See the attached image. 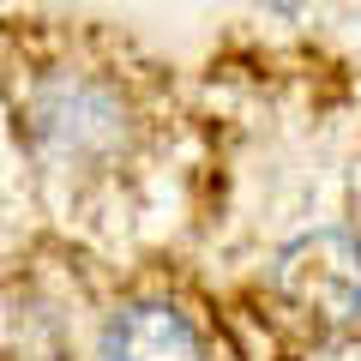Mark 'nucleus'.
Here are the masks:
<instances>
[{
	"mask_svg": "<svg viewBox=\"0 0 361 361\" xmlns=\"http://www.w3.org/2000/svg\"><path fill=\"white\" fill-rule=\"evenodd\" d=\"M25 145L49 175H109L133 157L139 145V109L133 97L97 66H49L30 78L18 103Z\"/></svg>",
	"mask_w": 361,
	"mask_h": 361,
	"instance_id": "obj_1",
	"label": "nucleus"
},
{
	"mask_svg": "<svg viewBox=\"0 0 361 361\" xmlns=\"http://www.w3.org/2000/svg\"><path fill=\"white\" fill-rule=\"evenodd\" d=\"M265 6H277V13H301L307 0H265Z\"/></svg>",
	"mask_w": 361,
	"mask_h": 361,
	"instance_id": "obj_4",
	"label": "nucleus"
},
{
	"mask_svg": "<svg viewBox=\"0 0 361 361\" xmlns=\"http://www.w3.org/2000/svg\"><path fill=\"white\" fill-rule=\"evenodd\" d=\"M307 265H289V277L301 283V301L325 313H361V253L337 235L301 247Z\"/></svg>",
	"mask_w": 361,
	"mask_h": 361,
	"instance_id": "obj_3",
	"label": "nucleus"
},
{
	"mask_svg": "<svg viewBox=\"0 0 361 361\" xmlns=\"http://www.w3.org/2000/svg\"><path fill=\"white\" fill-rule=\"evenodd\" d=\"M90 361H211L199 319L169 295H133L97 325Z\"/></svg>",
	"mask_w": 361,
	"mask_h": 361,
	"instance_id": "obj_2",
	"label": "nucleus"
}]
</instances>
